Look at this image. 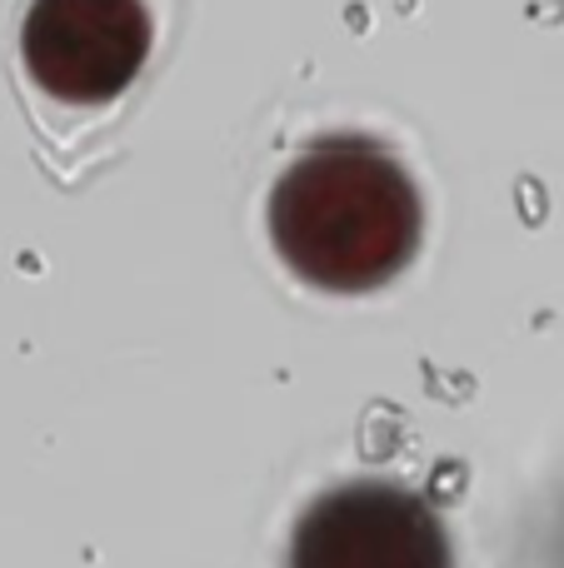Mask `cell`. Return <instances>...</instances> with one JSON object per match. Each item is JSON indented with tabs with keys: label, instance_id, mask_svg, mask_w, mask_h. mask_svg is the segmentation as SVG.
Returning a JSON list of instances; mask_svg holds the SVG:
<instances>
[{
	"label": "cell",
	"instance_id": "6da1fadb",
	"mask_svg": "<svg viewBox=\"0 0 564 568\" xmlns=\"http://www.w3.org/2000/svg\"><path fill=\"white\" fill-rule=\"evenodd\" d=\"M270 240L315 290H380L420 250L415 180L370 140H320L275 180Z\"/></svg>",
	"mask_w": 564,
	"mask_h": 568
},
{
	"label": "cell",
	"instance_id": "7a4b0ae2",
	"mask_svg": "<svg viewBox=\"0 0 564 568\" xmlns=\"http://www.w3.org/2000/svg\"><path fill=\"white\" fill-rule=\"evenodd\" d=\"M290 568H455L440 509L395 479L325 489L290 534Z\"/></svg>",
	"mask_w": 564,
	"mask_h": 568
},
{
	"label": "cell",
	"instance_id": "3957f363",
	"mask_svg": "<svg viewBox=\"0 0 564 568\" xmlns=\"http://www.w3.org/2000/svg\"><path fill=\"white\" fill-rule=\"evenodd\" d=\"M20 50L46 95L105 105L145 65L150 16L140 0H30Z\"/></svg>",
	"mask_w": 564,
	"mask_h": 568
}]
</instances>
